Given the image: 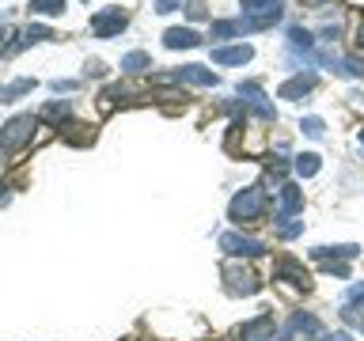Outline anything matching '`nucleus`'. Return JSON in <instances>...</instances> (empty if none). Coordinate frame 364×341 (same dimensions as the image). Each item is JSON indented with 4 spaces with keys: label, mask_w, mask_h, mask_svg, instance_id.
<instances>
[{
    "label": "nucleus",
    "mask_w": 364,
    "mask_h": 341,
    "mask_svg": "<svg viewBox=\"0 0 364 341\" xmlns=\"http://www.w3.org/2000/svg\"><path fill=\"white\" fill-rule=\"evenodd\" d=\"M266 216V190L262 186H247L243 193L232 197V220L235 224H255Z\"/></svg>",
    "instance_id": "1"
},
{
    "label": "nucleus",
    "mask_w": 364,
    "mask_h": 341,
    "mask_svg": "<svg viewBox=\"0 0 364 341\" xmlns=\"http://www.w3.org/2000/svg\"><path fill=\"white\" fill-rule=\"evenodd\" d=\"M281 0H243V34L273 27L281 19Z\"/></svg>",
    "instance_id": "2"
},
{
    "label": "nucleus",
    "mask_w": 364,
    "mask_h": 341,
    "mask_svg": "<svg viewBox=\"0 0 364 341\" xmlns=\"http://www.w3.org/2000/svg\"><path fill=\"white\" fill-rule=\"evenodd\" d=\"M34 125H38V118H31V114H19V118H11L4 129H0V152H19L23 144H31Z\"/></svg>",
    "instance_id": "3"
},
{
    "label": "nucleus",
    "mask_w": 364,
    "mask_h": 341,
    "mask_svg": "<svg viewBox=\"0 0 364 341\" xmlns=\"http://www.w3.org/2000/svg\"><path fill=\"white\" fill-rule=\"evenodd\" d=\"M159 80H175V84H198V87H213V84H216V72H213V68H201V65H182V68H175L171 76H159Z\"/></svg>",
    "instance_id": "4"
},
{
    "label": "nucleus",
    "mask_w": 364,
    "mask_h": 341,
    "mask_svg": "<svg viewBox=\"0 0 364 341\" xmlns=\"http://www.w3.org/2000/svg\"><path fill=\"white\" fill-rule=\"evenodd\" d=\"M122 27H125V11H122V8H107V11H99V16L91 19L95 38H114Z\"/></svg>",
    "instance_id": "5"
},
{
    "label": "nucleus",
    "mask_w": 364,
    "mask_h": 341,
    "mask_svg": "<svg viewBox=\"0 0 364 341\" xmlns=\"http://www.w3.org/2000/svg\"><path fill=\"white\" fill-rule=\"evenodd\" d=\"M220 247L228 250V254H235V258H255V254H262V250H266L258 239H250V235H224Z\"/></svg>",
    "instance_id": "6"
},
{
    "label": "nucleus",
    "mask_w": 364,
    "mask_h": 341,
    "mask_svg": "<svg viewBox=\"0 0 364 341\" xmlns=\"http://www.w3.org/2000/svg\"><path fill=\"white\" fill-rule=\"evenodd\" d=\"M164 45L167 50H193V45H201V34L193 27H171L164 34Z\"/></svg>",
    "instance_id": "7"
},
{
    "label": "nucleus",
    "mask_w": 364,
    "mask_h": 341,
    "mask_svg": "<svg viewBox=\"0 0 364 341\" xmlns=\"http://www.w3.org/2000/svg\"><path fill=\"white\" fill-rule=\"evenodd\" d=\"M224 277H228V288H232V292H243V296L258 292V277H255V273H247V269H239V266H228Z\"/></svg>",
    "instance_id": "8"
},
{
    "label": "nucleus",
    "mask_w": 364,
    "mask_h": 341,
    "mask_svg": "<svg viewBox=\"0 0 364 341\" xmlns=\"http://www.w3.org/2000/svg\"><path fill=\"white\" fill-rule=\"evenodd\" d=\"M296 209H304V193L296 186H281L277 190V220H289Z\"/></svg>",
    "instance_id": "9"
},
{
    "label": "nucleus",
    "mask_w": 364,
    "mask_h": 341,
    "mask_svg": "<svg viewBox=\"0 0 364 341\" xmlns=\"http://www.w3.org/2000/svg\"><path fill=\"white\" fill-rule=\"evenodd\" d=\"M239 95H243V102L255 114H262V118H273V102H266V95L258 91V84H239Z\"/></svg>",
    "instance_id": "10"
},
{
    "label": "nucleus",
    "mask_w": 364,
    "mask_h": 341,
    "mask_svg": "<svg viewBox=\"0 0 364 341\" xmlns=\"http://www.w3.org/2000/svg\"><path fill=\"white\" fill-rule=\"evenodd\" d=\"M255 50L250 45H220V50H213V61L216 65H247Z\"/></svg>",
    "instance_id": "11"
},
{
    "label": "nucleus",
    "mask_w": 364,
    "mask_h": 341,
    "mask_svg": "<svg viewBox=\"0 0 364 341\" xmlns=\"http://www.w3.org/2000/svg\"><path fill=\"white\" fill-rule=\"evenodd\" d=\"M243 341H273V315H258L243 326Z\"/></svg>",
    "instance_id": "12"
},
{
    "label": "nucleus",
    "mask_w": 364,
    "mask_h": 341,
    "mask_svg": "<svg viewBox=\"0 0 364 341\" xmlns=\"http://www.w3.org/2000/svg\"><path fill=\"white\" fill-rule=\"evenodd\" d=\"M311 87H315V76L307 72V76H296V80H289V84H281L277 95H281V99H304Z\"/></svg>",
    "instance_id": "13"
},
{
    "label": "nucleus",
    "mask_w": 364,
    "mask_h": 341,
    "mask_svg": "<svg viewBox=\"0 0 364 341\" xmlns=\"http://www.w3.org/2000/svg\"><path fill=\"white\" fill-rule=\"evenodd\" d=\"M277 281H289V284H296V288H311V281H307V273L296 266V261L289 258V261H281L277 266Z\"/></svg>",
    "instance_id": "14"
},
{
    "label": "nucleus",
    "mask_w": 364,
    "mask_h": 341,
    "mask_svg": "<svg viewBox=\"0 0 364 341\" xmlns=\"http://www.w3.org/2000/svg\"><path fill=\"white\" fill-rule=\"evenodd\" d=\"M27 91H34V80L31 76H19V80H11L8 87H0V102H16L19 95H27Z\"/></svg>",
    "instance_id": "15"
},
{
    "label": "nucleus",
    "mask_w": 364,
    "mask_h": 341,
    "mask_svg": "<svg viewBox=\"0 0 364 341\" xmlns=\"http://www.w3.org/2000/svg\"><path fill=\"white\" fill-rule=\"evenodd\" d=\"M65 0H31V16H61Z\"/></svg>",
    "instance_id": "16"
},
{
    "label": "nucleus",
    "mask_w": 364,
    "mask_h": 341,
    "mask_svg": "<svg viewBox=\"0 0 364 341\" xmlns=\"http://www.w3.org/2000/svg\"><path fill=\"white\" fill-rule=\"evenodd\" d=\"M296 175H300V178H311L315 175V170H318V156L315 152H304V156H296Z\"/></svg>",
    "instance_id": "17"
},
{
    "label": "nucleus",
    "mask_w": 364,
    "mask_h": 341,
    "mask_svg": "<svg viewBox=\"0 0 364 341\" xmlns=\"http://www.w3.org/2000/svg\"><path fill=\"white\" fill-rule=\"evenodd\" d=\"M232 34H243V19H220V23H213V38H232Z\"/></svg>",
    "instance_id": "18"
},
{
    "label": "nucleus",
    "mask_w": 364,
    "mask_h": 341,
    "mask_svg": "<svg viewBox=\"0 0 364 341\" xmlns=\"http://www.w3.org/2000/svg\"><path fill=\"white\" fill-rule=\"evenodd\" d=\"M122 68H125V72H141V68H148V53H144V50L125 53V57H122Z\"/></svg>",
    "instance_id": "19"
},
{
    "label": "nucleus",
    "mask_w": 364,
    "mask_h": 341,
    "mask_svg": "<svg viewBox=\"0 0 364 341\" xmlns=\"http://www.w3.org/2000/svg\"><path fill=\"white\" fill-rule=\"evenodd\" d=\"M42 118L65 121V118H68V102H46V107H42Z\"/></svg>",
    "instance_id": "20"
},
{
    "label": "nucleus",
    "mask_w": 364,
    "mask_h": 341,
    "mask_svg": "<svg viewBox=\"0 0 364 341\" xmlns=\"http://www.w3.org/2000/svg\"><path fill=\"white\" fill-rule=\"evenodd\" d=\"M323 129H326V125L318 121V118H304V133H307V136H315V141H318V136H323Z\"/></svg>",
    "instance_id": "21"
},
{
    "label": "nucleus",
    "mask_w": 364,
    "mask_h": 341,
    "mask_svg": "<svg viewBox=\"0 0 364 341\" xmlns=\"http://www.w3.org/2000/svg\"><path fill=\"white\" fill-rule=\"evenodd\" d=\"M182 4H190V0H156V11H175Z\"/></svg>",
    "instance_id": "22"
},
{
    "label": "nucleus",
    "mask_w": 364,
    "mask_h": 341,
    "mask_svg": "<svg viewBox=\"0 0 364 341\" xmlns=\"http://www.w3.org/2000/svg\"><path fill=\"white\" fill-rule=\"evenodd\" d=\"M357 45L364 50V23H360V31H357Z\"/></svg>",
    "instance_id": "23"
},
{
    "label": "nucleus",
    "mask_w": 364,
    "mask_h": 341,
    "mask_svg": "<svg viewBox=\"0 0 364 341\" xmlns=\"http://www.w3.org/2000/svg\"><path fill=\"white\" fill-rule=\"evenodd\" d=\"M330 341H349V337H346V334H338V337H330Z\"/></svg>",
    "instance_id": "24"
},
{
    "label": "nucleus",
    "mask_w": 364,
    "mask_h": 341,
    "mask_svg": "<svg viewBox=\"0 0 364 341\" xmlns=\"http://www.w3.org/2000/svg\"><path fill=\"white\" fill-rule=\"evenodd\" d=\"M360 144H364V129H360Z\"/></svg>",
    "instance_id": "25"
},
{
    "label": "nucleus",
    "mask_w": 364,
    "mask_h": 341,
    "mask_svg": "<svg viewBox=\"0 0 364 341\" xmlns=\"http://www.w3.org/2000/svg\"><path fill=\"white\" fill-rule=\"evenodd\" d=\"M311 4H323V0H311Z\"/></svg>",
    "instance_id": "26"
}]
</instances>
